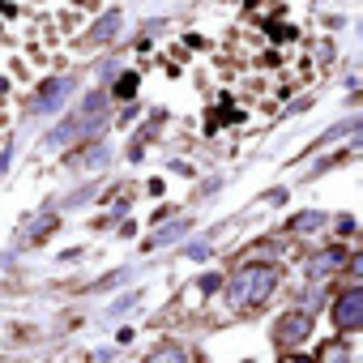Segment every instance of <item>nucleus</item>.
I'll use <instances>...</instances> for the list:
<instances>
[{"label":"nucleus","mask_w":363,"mask_h":363,"mask_svg":"<svg viewBox=\"0 0 363 363\" xmlns=\"http://www.w3.org/2000/svg\"><path fill=\"white\" fill-rule=\"evenodd\" d=\"M270 286H274V274H270V270H248L244 278L235 282V295L257 304V299H265V290H270Z\"/></svg>","instance_id":"obj_1"},{"label":"nucleus","mask_w":363,"mask_h":363,"mask_svg":"<svg viewBox=\"0 0 363 363\" xmlns=\"http://www.w3.org/2000/svg\"><path fill=\"white\" fill-rule=\"evenodd\" d=\"M359 312H363V295H359V290H346L333 317H337V325H342V329H355V325H359Z\"/></svg>","instance_id":"obj_2"},{"label":"nucleus","mask_w":363,"mask_h":363,"mask_svg":"<svg viewBox=\"0 0 363 363\" xmlns=\"http://www.w3.org/2000/svg\"><path fill=\"white\" fill-rule=\"evenodd\" d=\"M133 90H137V73H129V77L115 82V94H120V99H133Z\"/></svg>","instance_id":"obj_3"}]
</instances>
